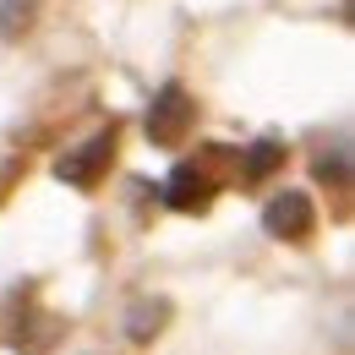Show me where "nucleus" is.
Returning <instances> with one entry per match:
<instances>
[{
    "label": "nucleus",
    "mask_w": 355,
    "mask_h": 355,
    "mask_svg": "<svg viewBox=\"0 0 355 355\" xmlns=\"http://www.w3.org/2000/svg\"><path fill=\"white\" fill-rule=\"evenodd\" d=\"M197 126V98L180 88V83H164V88L153 93V104H148V121H142V132L153 148H180L186 137Z\"/></svg>",
    "instance_id": "obj_1"
},
{
    "label": "nucleus",
    "mask_w": 355,
    "mask_h": 355,
    "mask_svg": "<svg viewBox=\"0 0 355 355\" xmlns=\"http://www.w3.org/2000/svg\"><path fill=\"white\" fill-rule=\"evenodd\" d=\"M115 142H121L115 126L93 132L83 148H71V153H60V159H55V175L66 180V186H77V191H93L98 180L110 175V164H115Z\"/></svg>",
    "instance_id": "obj_2"
},
{
    "label": "nucleus",
    "mask_w": 355,
    "mask_h": 355,
    "mask_svg": "<svg viewBox=\"0 0 355 355\" xmlns=\"http://www.w3.org/2000/svg\"><path fill=\"white\" fill-rule=\"evenodd\" d=\"M263 230L273 241H311V235H317V208H311V197L306 191H279V197H268Z\"/></svg>",
    "instance_id": "obj_3"
},
{
    "label": "nucleus",
    "mask_w": 355,
    "mask_h": 355,
    "mask_svg": "<svg viewBox=\"0 0 355 355\" xmlns=\"http://www.w3.org/2000/svg\"><path fill=\"white\" fill-rule=\"evenodd\" d=\"M214 191H219V180L208 164H175L170 180L159 186V197L175 208V214H208L214 208Z\"/></svg>",
    "instance_id": "obj_4"
},
{
    "label": "nucleus",
    "mask_w": 355,
    "mask_h": 355,
    "mask_svg": "<svg viewBox=\"0 0 355 355\" xmlns=\"http://www.w3.org/2000/svg\"><path fill=\"white\" fill-rule=\"evenodd\" d=\"M235 170H241V180H246V186L268 180L273 170H284V142H279V137H257V142L241 153V164H235Z\"/></svg>",
    "instance_id": "obj_5"
},
{
    "label": "nucleus",
    "mask_w": 355,
    "mask_h": 355,
    "mask_svg": "<svg viewBox=\"0 0 355 355\" xmlns=\"http://www.w3.org/2000/svg\"><path fill=\"white\" fill-rule=\"evenodd\" d=\"M164 322H170V301H137L126 311V334H132V345H153L159 334H164Z\"/></svg>",
    "instance_id": "obj_6"
},
{
    "label": "nucleus",
    "mask_w": 355,
    "mask_h": 355,
    "mask_svg": "<svg viewBox=\"0 0 355 355\" xmlns=\"http://www.w3.org/2000/svg\"><path fill=\"white\" fill-rule=\"evenodd\" d=\"M33 17H39V0H0V39L17 44L33 33Z\"/></svg>",
    "instance_id": "obj_7"
},
{
    "label": "nucleus",
    "mask_w": 355,
    "mask_h": 355,
    "mask_svg": "<svg viewBox=\"0 0 355 355\" xmlns=\"http://www.w3.org/2000/svg\"><path fill=\"white\" fill-rule=\"evenodd\" d=\"M317 180H334V186H350V159L334 153V159H317Z\"/></svg>",
    "instance_id": "obj_8"
}]
</instances>
